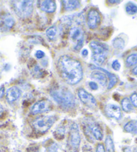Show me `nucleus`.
<instances>
[{"mask_svg":"<svg viewBox=\"0 0 137 152\" xmlns=\"http://www.w3.org/2000/svg\"><path fill=\"white\" fill-rule=\"evenodd\" d=\"M57 69L63 79L69 85H76L82 80L83 68L81 62L72 57L67 55L60 57Z\"/></svg>","mask_w":137,"mask_h":152,"instance_id":"1","label":"nucleus"},{"mask_svg":"<svg viewBox=\"0 0 137 152\" xmlns=\"http://www.w3.org/2000/svg\"><path fill=\"white\" fill-rule=\"evenodd\" d=\"M51 97L63 108L71 109L76 104V101L72 93L64 88L51 89L50 92Z\"/></svg>","mask_w":137,"mask_h":152,"instance_id":"2","label":"nucleus"},{"mask_svg":"<svg viewBox=\"0 0 137 152\" xmlns=\"http://www.w3.org/2000/svg\"><path fill=\"white\" fill-rule=\"evenodd\" d=\"M89 46L92 52L91 58L94 62L98 66L104 64L109 51L108 46L106 44L97 41H92Z\"/></svg>","mask_w":137,"mask_h":152,"instance_id":"3","label":"nucleus"},{"mask_svg":"<svg viewBox=\"0 0 137 152\" xmlns=\"http://www.w3.org/2000/svg\"><path fill=\"white\" fill-rule=\"evenodd\" d=\"M13 8L18 16L26 18L30 16L33 12V1L24 0V1H13Z\"/></svg>","mask_w":137,"mask_h":152,"instance_id":"4","label":"nucleus"},{"mask_svg":"<svg viewBox=\"0 0 137 152\" xmlns=\"http://www.w3.org/2000/svg\"><path fill=\"white\" fill-rule=\"evenodd\" d=\"M56 121L57 117L53 115L43 116L34 120L32 123V125L36 132L44 133L51 129Z\"/></svg>","mask_w":137,"mask_h":152,"instance_id":"5","label":"nucleus"},{"mask_svg":"<svg viewBox=\"0 0 137 152\" xmlns=\"http://www.w3.org/2000/svg\"><path fill=\"white\" fill-rule=\"evenodd\" d=\"M85 132L89 138H94L97 141H102L104 137V133L100 125L96 122H89L85 127Z\"/></svg>","mask_w":137,"mask_h":152,"instance_id":"6","label":"nucleus"},{"mask_svg":"<svg viewBox=\"0 0 137 152\" xmlns=\"http://www.w3.org/2000/svg\"><path fill=\"white\" fill-rule=\"evenodd\" d=\"M69 143L73 151L77 152L80 149L81 143V135L78 125L76 124H73L70 128L69 132Z\"/></svg>","mask_w":137,"mask_h":152,"instance_id":"7","label":"nucleus"},{"mask_svg":"<svg viewBox=\"0 0 137 152\" xmlns=\"http://www.w3.org/2000/svg\"><path fill=\"white\" fill-rule=\"evenodd\" d=\"M101 23V15L96 9H91L89 11L87 17V23L91 30H95Z\"/></svg>","mask_w":137,"mask_h":152,"instance_id":"8","label":"nucleus"},{"mask_svg":"<svg viewBox=\"0 0 137 152\" xmlns=\"http://www.w3.org/2000/svg\"><path fill=\"white\" fill-rule=\"evenodd\" d=\"M52 109L51 103L48 100H41L34 104L30 113L32 115H38L48 112Z\"/></svg>","mask_w":137,"mask_h":152,"instance_id":"9","label":"nucleus"},{"mask_svg":"<svg viewBox=\"0 0 137 152\" xmlns=\"http://www.w3.org/2000/svg\"><path fill=\"white\" fill-rule=\"evenodd\" d=\"M78 96L80 101L90 108H94L97 106V101L94 96L83 88L79 89Z\"/></svg>","mask_w":137,"mask_h":152,"instance_id":"10","label":"nucleus"},{"mask_svg":"<svg viewBox=\"0 0 137 152\" xmlns=\"http://www.w3.org/2000/svg\"><path fill=\"white\" fill-rule=\"evenodd\" d=\"M105 113L107 116L116 120H120L122 117V111L120 107L114 104H107L105 107Z\"/></svg>","mask_w":137,"mask_h":152,"instance_id":"11","label":"nucleus"},{"mask_svg":"<svg viewBox=\"0 0 137 152\" xmlns=\"http://www.w3.org/2000/svg\"><path fill=\"white\" fill-rule=\"evenodd\" d=\"M20 89L16 86H13L9 88L6 92V99L9 103H13L17 101L21 96Z\"/></svg>","mask_w":137,"mask_h":152,"instance_id":"12","label":"nucleus"},{"mask_svg":"<svg viewBox=\"0 0 137 152\" xmlns=\"http://www.w3.org/2000/svg\"><path fill=\"white\" fill-rule=\"evenodd\" d=\"M90 77L91 78V79L96 80V82L100 84L103 86H106L108 83V77H106V75L104 72L98 70H94L91 72Z\"/></svg>","mask_w":137,"mask_h":152,"instance_id":"13","label":"nucleus"},{"mask_svg":"<svg viewBox=\"0 0 137 152\" xmlns=\"http://www.w3.org/2000/svg\"><path fill=\"white\" fill-rule=\"evenodd\" d=\"M40 8L44 12L53 13L57 9L56 4L54 1L51 0H44L42 1L40 4Z\"/></svg>","mask_w":137,"mask_h":152,"instance_id":"14","label":"nucleus"},{"mask_svg":"<svg viewBox=\"0 0 137 152\" xmlns=\"http://www.w3.org/2000/svg\"><path fill=\"white\" fill-rule=\"evenodd\" d=\"M93 67H94L96 70H100V71L104 72L105 74L108 76V79H109L108 89H111L114 87L116 85V83L118 82V78H117L116 76L115 75L112 74V73H110L109 71H108V70H105L104 69H102V68L96 67V66H93Z\"/></svg>","mask_w":137,"mask_h":152,"instance_id":"15","label":"nucleus"},{"mask_svg":"<svg viewBox=\"0 0 137 152\" xmlns=\"http://www.w3.org/2000/svg\"><path fill=\"white\" fill-rule=\"evenodd\" d=\"M64 8L66 11H73L77 9L80 6V1L77 0H68V1H63Z\"/></svg>","mask_w":137,"mask_h":152,"instance_id":"16","label":"nucleus"},{"mask_svg":"<svg viewBox=\"0 0 137 152\" xmlns=\"http://www.w3.org/2000/svg\"><path fill=\"white\" fill-rule=\"evenodd\" d=\"M69 36L73 40L76 42L81 38H83L82 31L78 27H73L69 31Z\"/></svg>","mask_w":137,"mask_h":152,"instance_id":"17","label":"nucleus"},{"mask_svg":"<svg viewBox=\"0 0 137 152\" xmlns=\"http://www.w3.org/2000/svg\"><path fill=\"white\" fill-rule=\"evenodd\" d=\"M124 129L126 132L132 133V134H137V120H132L128 122L124 127Z\"/></svg>","mask_w":137,"mask_h":152,"instance_id":"18","label":"nucleus"},{"mask_svg":"<svg viewBox=\"0 0 137 152\" xmlns=\"http://www.w3.org/2000/svg\"><path fill=\"white\" fill-rule=\"evenodd\" d=\"M121 104H122V108L124 111L125 112H131L133 111L134 107L133 104H132L130 99L127 97H125L122 99V102H121Z\"/></svg>","mask_w":137,"mask_h":152,"instance_id":"19","label":"nucleus"},{"mask_svg":"<svg viewBox=\"0 0 137 152\" xmlns=\"http://www.w3.org/2000/svg\"><path fill=\"white\" fill-rule=\"evenodd\" d=\"M15 24V21L12 16L10 15H7V16L5 17L2 22V25H3V28L5 30H10L13 28V26Z\"/></svg>","mask_w":137,"mask_h":152,"instance_id":"20","label":"nucleus"},{"mask_svg":"<svg viewBox=\"0 0 137 152\" xmlns=\"http://www.w3.org/2000/svg\"><path fill=\"white\" fill-rule=\"evenodd\" d=\"M105 145H106L105 149L106 152H115L114 143L111 136H107L105 141Z\"/></svg>","mask_w":137,"mask_h":152,"instance_id":"21","label":"nucleus"},{"mask_svg":"<svg viewBox=\"0 0 137 152\" xmlns=\"http://www.w3.org/2000/svg\"><path fill=\"white\" fill-rule=\"evenodd\" d=\"M125 10L128 15H134L137 14V5L133 2H128L126 4Z\"/></svg>","mask_w":137,"mask_h":152,"instance_id":"22","label":"nucleus"},{"mask_svg":"<svg viewBox=\"0 0 137 152\" xmlns=\"http://www.w3.org/2000/svg\"><path fill=\"white\" fill-rule=\"evenodd\" d=\"M112 44L114 48L118 50H122L125 46V42L122 38L118 37L114 39V40L112 42Z\"/></svg>","mask_w":137,"mask_h":152,"instance_id":"23","label":"nucleus"},{"mask_svg":"<svg viewBox=\"0 0 137 152\" xmlns=\"http://www.w3.org/2000/svg\"><path fill=\"white\" fill-rule=\"evenodd\" d=\"M137 64V54L134 53L130 54L126 60V65L127 67L134 66Z\"/></svg>","mask_w":137,"mask_h":152,"instance_id":"24","label":"nucleus"},{"mask_svg":"<svg viewBox=\"0 0 137 152\" xmlns=\"http://www.w3.org/2000/svg\"><path fill=\"white\" fill-rule=\"evenodd\" d=\"M46 36L48 37L50 40H54V38L56 36L57 34V28L55 26H52V27L49 28L48 30H46Z\"/></svg>","mask_w":137,"mask_h":152,"instance_id":"25","label":"nucleus"},{"mask_svg":"<svg viewBox=\"0 0 137 152\" xmlns=\"http://www.w3.org/2000/svg\"><path fill=\"white\" fill-rule=\"evenodd\" d=\"M112 68L115 71H118L121 68V64L118 60H115L112 63Z\"/></svg>","mask_w":137,"mask_h":152,"instance_id":"26","label":"nucleus"},{"mask_svg":"<svg viewBox=\"0 0 137 152\" xmlns=\"http://www.w3.org/2000/svg\"><path fill=\"white\" fill-rule=\"evenodd\" d=\"M130 100L132 104H133V107H137V93H133V95L130 96Z\"/></svg>","mask_w":137,"mask_h":152,"instance_id":"27","label":"nucleus"},{"mask_svg":"<svg viewBox=\"0 0 137 152\" xmlns=\"http://www.w3.org/2000/svg\"><path fill=\"white\" fill-rule=\"evenodd\" d=\"M83 38H81L80 40H79L77 41V43H76V45L75 46V50H80L82 48V46L83 45Z\"/></svg>","mask_w":137,"mask_h":152,"instance_id":"28","label":"nucleus"},{"mask_svg":"<svg viewBox=\"0 0 137 152\" xmlns=\"http://www.w3.org/2000/svg\"><path fill=\"white\" fill-rule=\"evenodd\" d=\"M44 56H45V53L42 50H37L35 53V56L38 59L43 58L44 57Z\"/></svg>","mask_w":137,"mask_h":152,"instance_id":"29","label":"nucleus"},{"mask_svg":"<svg viewBox=\"0 0 137 152\" xmlns=\"http://www.w3.org/2000/svg\"><path fill=\"white\" fill-rule=\"evenodd\" d=\"M96 152H106L104 145L102 143H99L96 147Z\"/></svg>","mask_w":137,"mask_h":152,"instance_id":"30","label":"nucleus"},{"mask_svg":"<svg viewBox=\"0 0 137 152\" xmlns=\"http://www.w3.org/2000/svg\"><path fill=\"white\" fill-rule=\"evenodd\" d=\"M89 86L91 90H94V91H96L98 89V85H97V84L96 82H89Z\"/></svg>","mask_w":137,"mask_h":152,"instance_id":"31","label":"nucleus"},{"mask_svg":"<svg viewBox=\"0 0 137 152\" xmlns=\"http://www.w3.org/2000/svg\"><path fill=\"white\" fill-rule=\"evenodd\" d=\"M5 95V87L4 85L0 86V99H1Z\"/></svg>","mask_w":137,"mask_h":152,"instance_id":"32","label":"nucleus"},{"mask_svg":"<svg viewBox=\"0 0 137 152\" xmlns=\"http://www.w3.org/2000/svg\"><path fill=\"white\" fill-rule=\"evenodd\" d=\"M88 54H89V52L87 49H83L82 52H81V54H82V56H84V57L88 56Z\"/></svg>","mask_w":137,"mask_h":152,"instance_id":"33","label":"nucleus"},{"mask_svg":"<svg viewBox=\"0 0 137 152\" xmlns=\"http://www.w3.org/2000/svg\"><path fill=\"white\" fill-rule=\"evenodd\" d=\"M124 152H134V150L132 148H129V147H127V148L124 149Z\"/></svg>","mask_w":137,"mask_h":152,"instance_id":"34","label":"nucleus"},{"mask_svg":"<svg viewBox=\"0 0 137 152\" xmlns=\"http://www.w3.org/2000/svg\"><path fill=\"white\" fill-rule=\"evenodd\" d=\"M132 74L137 76V66L136 67H134V69L132 70Z\"/></svg>","mask_w":137,"mask_h":152,"instance_id":"35","label":"nucleus"},{"mask_svg":"<svg viewBox=\"0 0 137 152\" xmlns=\"http://www.w3.org/2000/svg\"><path fill=\"white\" fill-rule=\"evenodd\" d=\"M108 2H110V3H116V4H118V3H120L121 1H108Z\"/></svg>","mask_w":137,"mask_h":152,"instance_id":"36","label":"nucleus"}]
</instances>
